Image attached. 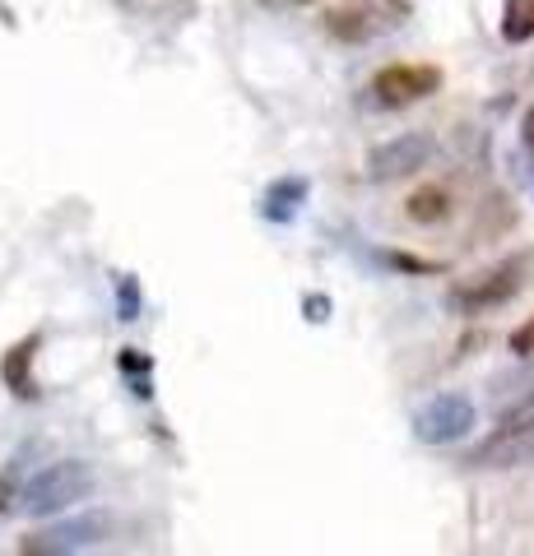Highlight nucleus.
Segmentation results:
<instances>
[{
    "label": "nucleus",
    "mask_w": 534,
    "mask_h": 556,
    "mask_svg": "<svg viewBox=\"0 0 534 556\" xmlns=\"http://www.w3.org/2000/svg\"><path fill=\"white\" fill-rule=\"evenodd\" d=\"M502 38L511 47H521L534 38V0H507L502 10Z\"/></svg>",
    "instance_id": "13"
},
{
    "label": "nucleus",
    "mask_w": 534,
    "mask_h": 556,
    "mask_svg": "<svg viewBox=\"0 0 534 556\" xmlns=\"http://www.w3.org/2000/svg\"><path fill=\"white\" fill-rule=\"evenodd\" d=\"M33 353H38V334L33 339H20L5 353V362H0V380L10 386V394H20V399H33L38 390H33Z\"/></svg>",
    "instance_id": "10"
},
{
    "label": "nucleus",
    "mask_w": 534,
    "mask_h": 556,
    "mask_svg": "<svg viewBox=\"0 0 534 556\" xmlns=\"http://www.w3.org/2000/svg\"><path fill=\"white\" fill-rule=\"evenodd\" d=\"M108 533H112L108 515H79V519H61V525H51V529H42V533L24 538L20 552H24V556H71V552L98 547Z\"/></svg>",
    "instance_id": "6"
},
{
    "label": "nucleus",
    "mask_w": 534,
    "mask_h": 556,
    "mask_svg": "<svg viewBox=\"0 0 534 556\" xmlns=\"http://www.w3.org/2000/svg\"><path fill=\"white\" fill-rule=\"evenodd\" d=\"M427 159H433V139L427 135H395V139H386V144L372 149L368 177L372 181H400V177H409V172L427 167Z\"/></svg>",
    "instance_id": "8"
},
{
    "label": "nucleus",
    "mask_w": 534,
    "mask_h": 556,
    "mask_svg": "<svg viewBox=\"0 0 534 556\" xmlns=\"http://www.w3.org/2000/svg\"><path fill=\"white\" fill-rule=\"evenodd\" d=\"M405 214H409V223H423V228H433V223H442L446 214H451V195H446L442 186H423V190H413V195H409Z\"/></svg>",
    "instance_id": "12"
},
{
    "label": "nucleus",
    "mask_w": 534,
    "mask_h": 556,
    "mask_svg": "<svg viewBox=\"0 0 534 556\" xmlns=\"http://www.w3.org/2000/svg\"><path fill=\"white\" fill-rule=\"evenodd\" d=\"M525 265L530 260H502L497 269L470 278V283H456L451 306L460 311V316H484V311H493V306H507L516 292L525 288Z\"/></svg>",
    "instance_id": "3"
},
{
    "label": "nucleus",
    "mask_w": 534,
    "mask_h": 556,
    "mask_svg": "<svg viewBox=\"0 0 534 556\" xmlns=\"http://www.w3.org/2000/svg\"><path fill=\"white\" fill-rule=\"evenodd\" d=\"M307 320H312V325L331 320V302H325V298H307Z\"/></svg>",
    "instance_id": "18"
},
{
    "label": "nucleus",
    "mask_w": 534,
    "mask_h": 556,
    "mask_svg": "<svg viewBox=\"0 0 534 556\" xmlns=\"http://www.w3.org/2000/svg\"><path fill=\"white\" fill-rule=\"evenodd\" d=\"M409 14H413L409 0H349V5L325 14V33H331L335 42L368 47L376 38H386V33H395Z\"/></svg>",
    "instance_id": "2"
},
{
    "label": "nucleus",
    "mask_w": 534,
    "mask_h": 556,
    "mask_svg": "<svg viewBox=\"0 0 534 556\" xmlns=\"http://www.w3.org/2000/svg\"><path fill=\"white\" fill-rule=\"evenodd\" d=\"M280 5H312V0H280Z\"/></svg>",
    "instance_id": "19"
},
{
    "label": "nucleus",
    "mask_w": 534,
    "mask_h": 556,
    "mask_svg": "<svg viewBox=\"0 0 534 556\" xmlns=\"http://www.w3.org/2000/svg\"><path fill=\"white\" fill-rule=\"evenodd\" d=\"M530 459H534V408L502 417V427L464 455L470 468H516V464H530Z\"/></svg>",
    "instance_id": "4"
},
{
    "label": "nucleus",
    "mask_w": 534,
    "mask_h": 556,
    "mask_svg": "<svg viewBox=\"0 0 534 556\" xmlns=\"http://www.w3.org/2000/svg\"><path fill=\"white\" fill-rule=\"evenodd\" d=\"M442 89V70L437 65H386L372 75V98L382 108H409Z\"/></svg>",
    "instance_id": "7"
},
{
    "label": "nucleus",
    "mask_w": 534,
    "mask_h": 556,
    "mask_svg": "<svg viewBox=\"0 0 534 556\" xmlns=\"http://www.w3.org/2000/svg\"><path fill=\"white\" fill-rule=\"evenodd\" d=\"M511 353L521 357V362H530V357H534V316H530V320L511 334Z\"/></svg>",
    "instance_id": "16"
},
{
    "label": "nucleus",
    "mask_w": 534,
    "mask_h": 556,
    "mask_svg": "<svg viewBox=\"0 0 534 556\" xmlns=\"http://www.w3.org/2000/svg\"><path fill=\"white\" fill-rule=\"evenodd\" d=\"M116 302H122V320H135V316H140V288H135V278L116 274Z\"/></svg>",
    "instance_id": "15"
},
{
    "label": "nucleus",
    "mask_w": 534,
    "mask_h": 556,
    "mask_svg": "<svg viewBox=\"0 0 534 556\" xmlns=\"http://www.w3.org/2000/svg\"><path fill=\"white\" fill-rule=\"evenodd\" d=\"M493 404H497V417H511V413H530L534 408V367L516 371V376H502L493 386Z\"/></svg>",
    "instance_id": "11"
},
{
    "label": "nucleus",
    "mask_w": 534,
    "mask_h": 556,
    "mask_svg": "<svg viewBox=\"0 0 534 556\" xmlns=\"http://www.w3.org/2000/svg\"><path fill=\"white\" fill-rule=\"evenodd\" d=\"M474 404L464 394H437L413 413V437L423 445H456L474 431Z\"/></svg>",
    "instance_id": "5"
},
{
    "label": "nucleus",
    "mask_w": 534,
    "mask_h": 556,
    "mask_svg": "<svg viewBox=\"0 0 534 556\" xmlns=\"http://www.w3.org/2000/svg\"><path fill=\"white\" fill-rule=\"evenodd\" d=\"M521 153H525L530 177H534V108H530V112H525V121H521Z\"/></svg>",
    "instance_id": "17"
},
{
    "label": "nucleus",
    "mask_w": 534,
    "mask_h": 556,
    "mask_svg": "<svg viewBox=\"0 0 534 556\" xmlns=\"http://www.w3.org/2000/svg\"><path fill=\"white\" fill-rule=\"evenodd\" d=\"M24 501V482H20V459L5 464V473H0V515H10L14 506Z\"/></svg>",
    "instance_id": "14"
},
{
    "label": "nucleus",
    "mask_w": 534,
    "mask_h": 556,
    "mask_svg": "<svg viewBox=\"0 0 534 556\" xmlns=\"http://www.w3.org/2000/svg\"><path fill=\"white\" fill-rule=\"evenodd\" d=\"M307 195H312V181H307V177H280V181H270V186H265L261 214H265L270 223H288V218H298V214H302Z\"/></svg>",
    "instance_id": "9"
},
{
    "label": "nucleus",
    "mask_w": 534,
    "mask_h": 556,
    "mask_svg": "<svg viewBox=\"0 0 534 556\" xmlns=\"http://www.w3.org/2000/svg\"><path fill=\"white\" fill-rule=\"evenodd\" d=\"M89 496H94V468L84 459H61V464H47L42 473H33L24 482L20 506L28 515H65Z\"/></svg>",
    "instance_id": "1"
}]
</instances>
